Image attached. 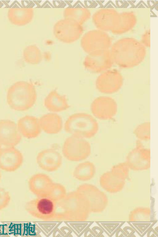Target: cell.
Wrapping results in <instances>:
<instances>
[{"label": "cell", "instance_id": "6da1fadb", "mask_svg": "<svg viewBox=\"0 0 158 237\" xmlns=\"http://www.w3.org/2000/svg\"><path fill=\"white\" fill-rule=\"evenodd\" d=\"M61 210L58 212L56 220L73 222L85 221L90 212L80 194L76 190L67 193L64 197L57 202Z\"/></svg>", "mask_w": 158, "mask_h": 237}, {"label": "cell", "instance_id": "7a4b0ae2", "mask_svg": "<svg viewBox=\"0 0 158 237\" xmlns=\"http://www.w3.org/2000/svg\"><path fill=\"white\" fill-rule=\"evenodd\" d=\"M7 103L12 110L19 111H26L34 105L37 93L34 85L24 81H17L8 88L6 96Z\"/></svg>", "mask_w": 158, "mask_h": 237}, {"label": "cell", "instance_id": "3957f363", "mask_svg": "<svg viewBox=\"0 0 158 237\" xmlns=\"http://www.w3.org/2000/svg\"><path fill=\"white\" fill-rule=\"evenodd\" d=\"M64 129L71 135L85 139L96 135L99 125L95 117L91 114L77 113L69 116L64 123Z\"/></svg>", "mask_w": 158, "mask_h": 237}, {"label": "cell", "instance_id": "277c9868", "mask_svg": "<svg viewBox=\"0 0 158 237\" xmlns=\"http://www.w3.org/2000/svg\"><path fill=\"white\" fill-rule=\"evenodd\" d=\"M57 202L48 195L37 197L25 204L26 211L36 218L45 221L56 220Z\"/></svg>", "mask_w": 158, "mask_h": 237}, {"label": "cell", "instance_id": "5b68a950", "mask_svg": "<svg viewBox=\"0 0 158 237\" xmlns=\"http://www.w3.org/2000/svg\"><path fill=\"white\" fill-rule=\"evenodd\" d=\"M62 153L67 160L78 162L88 158L91 153L89 143L85 139L71 135L65 140Z\"/></svg>", "mask_w": 158, "mask_h": 237}, {"label": "cell", "instance_id": "8992f818", "mask_svg": "<svg viewBox=\"0 0 158 237\" xmlns=\"http://www.w3.org/2000/svg\"><path fill=\"white\" fill-rule=\"evenodd\" d=\"M76 190L83 199L90 213H100L106 208L108 203L106 195L95 186L84 184L79 186Z\"/></svg>", "mask_w": 158, "mask_h": 237}, {"label": "cell", "instance_id": "52a82bcc", "mask_svg": "<svg viewBox=\"0 0 158 237\" xmlns=\"http://www.w3.org/2000/svg\"><path fill=\"white\" fill-rule=\"evenodd\" d=\"M150 150L138 141L135 147L127 154L125 162L130 170H145L150 168Z\"/></svg>", "mask_w": 158, "mask_h": 237}, {"label": "cell", "instance_id": "ba28073f", "mask_svg": "<svg viewBox=\"0 0 158 237\" xmlns=\"http://www.w3.org/2000/svg\"><path fill=\"white\" fill-rule=\"evenodd\" d=\"M91 112L94 117L106 120L113 118L118 111L116 102L113 98L101 96L95 99L90 106Z\"/></svg>", "mask_w": 158, "mask_h": 237}, {"label": "cell", "instance_id": "9c48e42d", "mask_svg": "<svg viewBox=\"0 0 158 237\" xmlns=\"http://www.w3.org/2000/svg\"><path fill=\"white\" fill-rule=\"evenodd\" d=\"M123 77L120 73L110 71L103 73L97 78L95 86L100 92L111 94L118 91L123 86Z\"/></svg>", "mask_w": 158, "mask_h": 237}, {"label": "cell", "instance_id": "30bf717a", "mask_svg": "<svg viewBox=\"0 0 158 237\" xmlns=\"http://www.w3.org/2000/svg\"><path fill=\"white\" fill-rule=\"evenodd\" d=\"M23 160V154L15 147H6L0 150V168L4 171H16L21 166Z\"/></svg>", "mask_w": 158, "mask_h": 237}, {"label": "cell", "instance_id": "8fae6325", "mask_svg": "<svg viewBox=\"0 0 158 237\" xmlns=\"http://www.w3.org/2000/svg\"><path fill=\"white\" fill-rule=\"evenodd\" d=\"M62 157L60 153L53 148H47L38 154L37 163L42 169L48 172L57 170L62 163Z\"/></svg>", "mask_w": 158, "mask_h": 237}, {"label": "cell", "instance_id": "7c38bea8", "mask_svg": "<svg viewBox=\"0 0 158 237\" xmlns=\"http://www.w3.org/2000/svg\"><path fill=\"white\" fill-rule=\"evenodd\" d=\"M16 124L8 119L0 120V144L7 147H15L21 139Z\"/></svg>", "mask_w": 158, "mask_h": 237}, {"label": "cell", "instance_id": "4fadbf2b", "mask_svg": "<svg viewBox=\"0 0 158 237\" xmlns=\"http://www.w3.org/2000/svg\"><path fill=\"white\" fill-rule=\"evenodd\" d=\"M16 124L21 136L28 139L36 138L42 131L39 118L33 116L27 115L22 117Z\"/></svg>", "mask_w": 158, "mask_h": 237}, {"label": "cell", "instance_id": "5bb4252c", "mask_svg": "<svg viewBox=\"0 0 158 237\" xmlns=\"http://www.w3.org/2000/svg\"><path fill=\"white\" fill-rule=\"evenodd\" d=\"M53 182L47 175L38 173L32 175L28 181L30 191L36 197L47 195Z\"/></svg>", "mask_w": 158, "mask_h": 237}, {"label": "cell", "instance_id": "9a60e30c", "mask_svg": "<svg viewBox=\"0 0 158 237\" xmlns=\"http://www.w3.org/2000/svg\"><path fill=\"white\" fill-rule=\"evenodd\" d=\"M44 104L48 110L55 113L65 110L69 107L66 97L55 90L50 91L46 96Z\"/></svg>", "mask_w": 158, "mask_h": 237}, {"label": "cell", "instance_id": "2e32d148", "mask_svg": "<svg viewBox=\"0 0 158 237\" xmlns=\"http://www.w3.org/2000/svg\"><path fill=\"white\" fill-rule=\"evenodd\" d=\"M42 131L48 134H55L60 132L63 127L61 117L55 113L44 114L39 118Z\"/></svg>", "mask_w": 158, "mask_h": 237}, {"label": "cell", "instance_id": "e0dca14e", "mask_svg": "<svg viewBox=\"0 0 158 237\" xmlns=\"http://www.w3.org/2000/svg\"><path fill=\"white\" fill-rule=\"evenodd\" d=\"M33 15V10L29 8H12L7 12L9 20L13 24L23 26L29 23Z\"/></svg>", "mask_w": 158, "mask_h": 237}, {"label": "cell", "instance_id": "ac0fdd59", "mask_svg": "<svg viewBox=\"0 0 158 237\" xmlns=\"http://www.w3.org/2000/svg\"><path fill=\"white\" fill-rule=\"evenodd\" d=\"M99 182L101 186L105 190L114 193L120 192L123 189L125 181L119 178L110 171L101 176Z\"/></svg>", "mask_w": 158, "mask_h": 237}, {"label": "cell", "instance_id": "d6986e66", "mask_svg": "<svg viewBox=\"0 0 158 237\" xmlns=\"http://www.w3.org/2000/svg\"><path fill=\"white\" fill-rule=\"evenodd\" d=\"M96 172L94 164L89 161H85L79 164L75 167L73 172V177L81 181H87L91 179Z\"/></svg>", "mask_w": 158, "mask_h": 237}, {"label": "cell", "instance_id": "ffe728a7", "mask_svg": "<svg viewBox=\"0 0 158 237\" xmlns=\"http://www.w3.org/2000/svg\"><path fill=\"white\" fill-rule=\"evenodd\" d=\"M151 209L147 207H138L131 211L129 215V221H149L151 220Z\"/></svg>", "mask_w": 158, "mask_h": 237}, {"label": "cell", "instance_id": "44dd1931", "mask_svg": "<svg viewBox=\"0 0 158 237\" xmlns=\"http://www.w3.org/2000/svg\"><path fill=\"white\" fill-rule=\"evenodd\" d=\"M157 221H129L130 226L140 236L143 237L147 234L148 231L156 223Z\"/></svg>", "mask_w": 158, "mask_h": 237}, {"label": "cell", "instance_id": "7402d4cb", "mask_svg": "<svg viewBox=\"0 0 158 237\" xmlns=\"http://www.w3.org/2000/svg\"><path fill=\"white\" fill-rule=\"evenodd\" d=\"M134 134L139 141L149 140L150 139V123L146 122L139 124L134 129Z\"/></svg>", "mask_w": 158, "mask_h": 237}, {"label": "cell", "instance_id": "603a6c76", "mask_svg": "<svg viewBox=\"0 0 158 237\" xmlns=\"http://www.w3.org/2000/svg\"><path fill=\"white\" fill-rule=\"evenodd\" d=\"M67 193L66 189L63 185L53 182L47 195L58 202L64 197Z\"/></svg>", "mask_w": 158, "mask_h": 237}, {"label": "cell", "instance_id": "cb8c5ba5", "mask_svg": "<svg viewBox=\"0 0 158 237\" xmlns=\"http://www.w3.org/2000/svg\"><path fill=\"white\" fill-rule=\"evenodd\" d=\"M35 48L33 46L26 47L23 50V55L24 61L27 63L36 64L40 61L41 58L37 52H35Z\"/></svg>", "mask_w": 158, "mask_h": 237}, {"label": "cell", "instance_id": "d4e9b609", "mask_svg": "<svg viewBox=\"0 0 158 237\" xmlns=\"http://www.w3.org/2000/svg\"><path fill=\"white\" fill-rule=\"evenodd\" d=\"M124 222H98L99 226L109 237L112 236L122 226Z\"/></svg>", "mask_w": 158, "mask_h": 237}, {"label": "cell", "instance_id": "484cf974", "mask_svg": "<svg viewBox=\"0 0 158 237\" xmlns=\"http://www.w3.org/2000/svg\"><path fill=\"white\" fill-rule=\"evenodd\" d=\"M130 170L125 162L114 165L111 168L110 171L119 178L125 181L128 177Z\"/></svg>", "mask_w": 158, "mask_h": 237}, {"label": "cell", "instance_id": "4316f807", "mask_svg": "<svg viewBox=\"0 0 158 237\" xmlns=\"http://www.w3.org/2000/svg\"><path fill=\"white\" fill-rule=\"evenodd\" d=\"M10 196L9 192L5 189L0 187V210L6 207L10 203Z\"/></svg>", "mask_w": 158, "mask_h": 237}, {"label": "cell", "instance_id": "83f0119b", "mask_svg": "<svg viewBox=\"0 0 158 237\" xmlns=\"http://www.w3.org/2000/svg\"><path fill=\"white\" fill-rule=\"evenodd\" d=\"M9 230V235L15 237L21 236L22 223H6Z\"/></svg>", "mask_w": 158, "mask_h": 237}, {"label": "cell", "instance_id": "f1b7e54d", "mask_svg": "<svg viewBox=\"0 0 158 237\" xmlns=\"http://www.w3.org/2000/svg\"><path fill=\"white\" fill-rule=\"evenodd\" d=\"M135 231L130 226H127L123 228L121 227L115 233L116 237H133L134 236Z\"/></svg>", "mask_w": 158, "mask_h": 237}, {"label": "cell", "instance_id": "f546056e", "mask_svg": "<svg viewBox=\"0 0 158 237\" xmlns=\"http://www.w3.org/2000/svg\"><path fill=\"white\" fill-rule=\"evenodd\" d=\"M8 226L6 223L0 222V237H9Z\"/></svg>", "mask_w": 158, "mask_h": 237}, {"label": "cell", "instance_id": "4dcf8cb0", "mask_svg": "<svg viewBox=\"0 0 158 237\" xmlns=\"http://www.w3.org/2000/svg\"><path fill=\"white\" fill-rule=\"evenodd\" d=\"M158 229H156L151 228L147 232V234L148 237H158Z\"/></svg>", "mask_w": 158, "mask_h": 237}, {"label": "cell", "instance_id": "1f68e13d", "mask_svg": "<svg viewBox=\"0 0 158 237\" xmlns=\"http://www.w3.org/2000/svg\"><path fill=\"white\" fill-rule=\"evenodd\" d=\"M1 175L0 172V181L1 180Z\"/></svg>", "mask_w": 158, "mask_h": 237}, {"label": "cell", "instance_id": "d6a6232c", "mask_svg": "<svg viewBox=\"0 0 158 237\" xmlns=\"http://www.w3.org/2000/svg\"><path fill=\"white\" fill-rule=\"evenodd\" d=\"M1 148H2V147H1V144H0V150H1Z\"/></svg>", "mask_w": 158, "mask_h": 237}]
</instances>
